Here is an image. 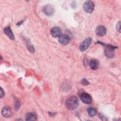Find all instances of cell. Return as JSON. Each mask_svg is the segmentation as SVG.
Masks as SVG:
<instances>
[{"mask_svg": "<svg viewBox=\"0 0 121 121\" xmlns=\"http://www.w3.org/2000/svg\"><path fill=\"white\" fill-rule=\"evenodd\" d=\"M78 99L74 96L69 97L66 101V106L69 110L76 109L78 107Z\"/></svg>", "mask_w": 121, "mask_h": 121, "instance_id": "1", "label": "cell"}, {"mask_svg": "<svg viewBox=\"0 0 121 121\" xmlns=\"http://www.w3.org/2000/svg\"><path fill=\"white\" fill-rule=\"evenodd\" d=\"M94 3L91 0H87L84 2L83 5V8L84 11L86 13H90L92 12L94 9Z\"/></svg>", "mask_w": 121, "mask_h": 121, "instance_id": "2", "label": "cell"}, {"mask_svg": "<svg viewBox=\"0 0 121 121\" xmlns=\"http://www.w3.org/2000/svg\"><path fill=\"white\" fill-rule=\"evenodd\" d=\"M116 48H117L116 47L111 45H106V48L104 51L105 56L109 58L113 57L114 56V50Z\"/></svg>", "mask_w": 121, "mask_h": 121, "instance_id": "3", "label": "cell"}, {"mask_svg": "<svg viewBox=\"0 0 121 121\" xmlns=\"http://www.w3.org/2000/svg\"><path fill=\"white\" fill-rule=\"evenodd\" d=\"M92 42V38L91 37H88L84 40L80 44L79 49L81 52L85 51L89 46Z\"/></svg>", "mask_w": 121, "mask_h": 121, "instance_id": "4", "label": "cell"}, {"mask_svg": "<svg viewBox=\"0 0 121 121\" xmlns=\"http://www.w3.org/2000/svg\"><path fill=\"white\" fill-rule=\"evenodd\" d=\"M43 12L47 16H51L53 15L55 12V9L53 6L50 4H48L43 7Z\"/></svg>", "mask_w": 121, "mask_h": 121, "instance_id": "5", "label": "cell"}, {"mask_svg": "<svg viewBox=\"0 0 121 121\" xmlns=\"http://www.w3.org/2000/svg\"><path fill=\"white\" fill-rule=\"evenodd\" d=\"M96 35L99 36H103L106 33V28L104 26H99L95 29Z\"/></svg>", "mask_w": 121, "mask_h": 121, "instance_id": "6", "label": "cell"}, {"mask_svg": "<svg viewBox=\"0 0 121 121\" xmlns=\"http://www.w3.org/2000/svg\"><path fill=\"white\" fill-rule=\"evenodd\" d=\"M80 97L81 100L85 104H91L92 102V97L88 94H87L86 93H82L80 95Z\"/></svg>", "mask_w": 121, "mask_h": 121, "instance_id": "7", "label": "cell"}, {"mask_svg": "<svg viewBox=\"0 0 121 121\" xmlns=\"http://www.w3.org/2000/svg\"><path fill=\"white\" fill-rule=\"evenodd\" d=\"M58 41L61 44L63 45H66L69 43L70 38L68 35H61L60 37H59Z\"/></svg>", "mask_w": 121, "mask_h": 121, "instance_id": "8", "label": "cell"}, {"mask_svg": "<svg viewBox=\"0 0 121 121\" xmlns=\"http://www.w3.org/2000/svg\"><path fill=\"white\" fill-rule=\"evenodd\" d=\"M51 35L53 37H60L61 35V29L59 27L55 26L51 29Z\"/></svg>", "mask_w": 121, "mask_h": 121, "instance_id": "9", "label": "cell"}, {"mask_svg": "<svg viewBox=\"0 0 121 121\" xmlns=\"http://www.w3.org/2000/svg\"><path fill=\"white\" fill-rule=\"evenodd\" d=\"M1 114L4 117H9L11 115V110L10 108L8 106L4 107L1 110Z\"/></svg>", "mask_w": 121, "mask_h": 121, "instance_id": "10", "label": "cell"}, {"mask_svg": "<svg viewBox=\"0 0 121 121\" xmlns=\"http://www.w3.org/2000/svg\"><path fill=\"white\" fill-rule=\"evenodd\" d=\"M89 66L91 69L95 70L98 68L99 66V62L96 59H92L89 62Z\"/></svg>", "mask_w": 121, "mask_h": 121, "instance_id": "11", "label": "cell"}, {"mask_svg": "<svg viewBox=\"0 0 121 121\" xmlns=\"http://www.w3.org/2000/svg\"><path fill=\"white\" fill-rule=\"evenodd\" d=\"M4 32L6 35H7L9 37V39H10L11 40H14V36L10 27L8 26L7 27H5L4 29Z\"/></svg>", "mask_w": 121, "mask_h": 121, "instance_id": "12", "label": "cell"}, {"mask_svg": "<svg viewBox=\"0 0 121 121\" xmlns=\"http://www.w3.org/2000/svg\"><path fill=\"white\" fill-rule=\"evenodd\" d=\"M37 120V115L34 112L28 113L26 117V121H35Z\"/></svg>", "mask_w": 121, "mask_h": 121, "instance_id": "13", "label": "cell"}, {"mask_svg": "<svg viewBox=\"0 0 121 121\" xmlns=\"http://www.w3.org/2000/svg\"><path fill=\"white\" fill-rule=\"evenodd\" d=\"M87 112L88 115L91 117L95 116L97 114V111L93 107H89L87 109Z\"/></svg>", "mask_w": 121, "mask_h": 121, "instance_id": "14", "label": "cell"}, {"mask_svg": "<svg viewBox=\"0 0 121 121\" xmlns=\"http://www.w3.org/2000/svg\"><path fill=\"white\" fill-rule=\"evenodd\" d=\"M116 29L120 33L121 32V22L119 21L118 22L116 25Z\"/></svg>", "mask_w": 121, "mask_h": 121, "instance_id": "15", "label": "cell"}, {"mask_svg": "<svg viewBox=\"0 0 121 121\" xmlns=\"http://www.w3.org/2000/svg\"><path fill=\"white\" fill-rule=\"evenodd\" d=\"M82 83L83 85H85V86L87 85H88V84H89V82H88L86 79H85V78H84V79H82Z\"/></svg>", "mask_w": 121, "mask_h": 121, "instance_id": "16", "label": "cell"}, {"mask_svg": "<svg viewBox=\"0 0 121 121\" xmlns=\"http://www.w3.org/2000/svg\"><path fill=\"white\" fill-rule=\"evenodd\" d=\"M0 92H1V94H0V97L2 98V97H3L4 96V94H5V93H4V91L3 90V89L0 87Z\"/></svg>", "mask_w": 121, "mask_h": 121, "instance_id": "17", "label": "cell"}]
</instances>
